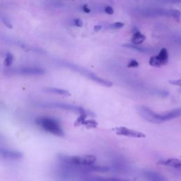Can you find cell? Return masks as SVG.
<instances>
[{
  "mask_svg": "<svg viewBox=\"0 0 181 181\" xmlns=\"http://www.w3.org/2000/svg\"><path fill=\"white\" fill-rule=\"evenodd\" d=\"M138 113L144 120L152 123L159 124L164 122L169 121L181 116V108L172 110L164 114H157L146 106L138 107Z\"/></svg>",
  "mask_w": 181,
  "mask_h": 181,
  "instance_id": "cell-1",
  "label": "cell"
},
{
  "mask_svg": "<svg viewBox=\"0 0 181 181\" xmlns=\"http://www.w3.org/2000/svg\"><path fill=\"white\" fill-rule=\"evenodd\" d=\"M58 158L64 165L74 166H87L93 165L96 161V157L93 155H80V156L59 155Z\"/></svg>",
  "mask_w": 181,
  "mask_h": 181,
  "instance_id": "cell-2",
  "label": "cell"
},
{
  "mask_svg": "<svg viewBox=\"0 0 181 181\" xmlns=\"http://www.w3.org/2000/svg\"><path fill=\"white\" fill-rule=\"evenodd\" d=\"M36 123L47 132L58 137L64 136V132L58 121L51 117H40L36 119Z\"/></svg>",
  "mask_w": 181,
  "mask_h": 181,
  "instance_id": "cell-3",
  "label": "cell"
},
{
  "mask_svg": "<svg viewBox=\"0 0 181 181\" xmlns=\"http://www.w3.org/2000/svg\"><path fill=\"white\" fill-rule=\"evenodd\" d=\"M63 66L68 68V69H72V70L74 71V72H78L80 74L88 78V79H90L91 81H94V82L97 83V84H100V85L104 86L106 87H111V86H112V83H111V81L99 77L97 75L95 74L94 73H93V72H91V71L88 70V69H85V68H83L81 67H79V66L78 65H76V64H72V63L68 62H63Z\"/></svg>",
  "mask_w": 181,
  "mask_h": 181,
  "instance_id": "cell-4",
  "label": "cell"
},
{
  "mask_svg": "<svg viewBox=\"0 0 181 181\" xmlns=\"http://www.w3.org/2000/svg\"><path fill=\"white\" fill-rule=\"evenodd\" d=\"M38 106L42 108H57V109L66 110V111H72V112L78 113L81 115H86V111L84 108L81 107L76 106V105H71V104L64 103L59 102H52V103H39Z\"/></svg>",
  "mask_w": 181,
  "mask_h": 181,
  "instance_id": "cell-5",
  "label": "cell"
},
{
  "mask_svg": "<svg viewBox=\"0 0 181 181\" xmlns=\"http://www.w3.org/2000/svg\"><path fill=\"white\" fill-rule=\"evenodd\" d=\"M9 74L12 75H23V76H39L45 74V70L37 67H16L9 71Z\"/></svg>",
  "mask_w": 181,
  "mask_h": 181,
  "instance_id": "cell-6",
  "label": "cell"
},
{
  "mask_svg": "<svg viewBox=\"0 0 181 181\" xmlns=\"http://www.w3.org/2000/svg\"><path fill=\"white\" fill-rule=\"evenodd\" d=\"M168 50L165 48L161 49L158 55L153 56L149 59V64L154 67H160L163 65H166L168 63Z\"/></svg>",
  "mask_w": 181,
  "mask_h": 181,
  "instance_id": "cell-7",
  "label": "cell"
},
{
  "mask_svg": "<svg viewBox=\"0 0 181 181\" xmlns=\"http://www.w3.org/2000/svg\"><path fill=\"white\" fill-rule=\"evenodd\" d=\"M117 135L125 136V137H134V138H144L146 135L144 133L135 129H129L125 127H117L113 129Z\"/></svg>",
  "mask_w": 181,
  "mask_h": 181,
  "instance_id": "cell-8",
  "label": "cell"
},
{
  "mask_svg": "<svg viewBox=\"0 0 181 181\" xmlns=\"http://www.w3.org/2000/svg\"><path fill=\"white\" fill-rule=\"evenodd\" d=\"M141 14L146 17L168 16V9L162 8H146L141 10Z\"/></svg>",
  "mask_w": 181,
  "mask_h": 181,
  "instance_id": "cell-9",
  "label": "cell"
},
{
  "mask_svg": "<svg viewBox=\"0 0 181 181\" xmlns=\"http://www.w3.org/2000/svg\"><path fill=\"white\" fill-rule=\"evenodd\" d=\"M0 155L3 158L9 160H19L23 156L21 152L4 148H0Z\"/></svg>",
  "mask_w": 181,
  "mask_h": 181,
  "instance_id": "cell-10",
  "label": "cell"
},
{
  "mask_svg": "<svg viewBox=\"0 0 181 181\" xmlns=\"http://www.w3.org/2000/svg\"><path fill=\"white\" fill-rule=\"evenodd\" d=\"M158 164L166 166L181 170V160L178 159V158H169V159L162 160L158 162Z\"/></svg>",
  "mask_w": 181,
  "mask_h": 181,
  "instance_id": "cell-11",
  "label": "cell"
},
{
  "mask_svg": "<svg viewBox=\"0 0 181 181\" xmlns=\"http://www.w3.org/2000/svg\"><path fill=\"white\" fill-rule=\"evenodd\" d=\"M125 48H128V49H131V50H134L138 51L139 52H142V53H146V54H149L151 53V52H154L152 49L148 48H144V47L140 46V45H134V44H125L123 45Z\"/></svg>",
  "mask_w": 181,
  "mask_h": 181,
  "instance_id": "cell-12",
  "label": "cell"
},
{
  "mask_svg": "<svg viewBox=\"0 0 181 181\" xmlns=\"http://www.w3.org/2000/svg\"><path fill=\"white\" fill-rule=\"evenodd\" d=\"M146 37L139 31H135L132 37V43L134 45H141L145 40Z\"/></svg>",
  "mask_w": 181,
  "mask_h": 181,
  "instance_id": "cell-13",
  "label": "cell"
},
{
  "mask_svg": "<svg viewBox=\"0 0 181 181\" xmlns=\"http://www.w3.org/2000/svg\"><path fill=\"white\" fill-rule=\"evenodd\" d=\"M44 91L45 92L48 93H55V94L61 95V96H70V93L67 90L61 89V88H53V87H47L44 88Z\"/></svg>",
  "mask_w": 181,
  "mask_h": 181,
  "instance_id": "cell-14",
  "label": "cell"
},
{
  "mask_svg": "<svg viewBox=\"0 0 181 181\" xmlns=\"http://www.w3.org/2000/svg\"><path fill=\"white\" fill-rule=\"evenodd\" d=\"M145 176L149 180H157V181H162L165 180L166 179L164 178L163 176L158 174V173L154 171H152V170H147L144 172Z\"/></svg>",
  "mask_w": 181,
  "mask_h": 181,
  "instance_id": "cell-15",
  "label": "cell"
},
{
  "mask_svg": "<svg viewBox=\"0 0 181 181\" xmlns=\"http://www.w3.org/2000/svg\"><path fill=\"white\" fill-rule=\"evenodd\" d=\"M168 17L179 21L181 17V12L177 9H168Z\"/></svg>",
  "mask_w": 181,
  "mask_h": 181,
  "instance_id": "cell-16",
  "label": "cell"
},
{
  "mask_svg": "<svg viewBox=\"0 0 181 181\" xmlns=\"http://www.w3.org/2000/svg\"><path fill=\"white\" fill-rule=\"evenodd\" d=\"M125 25V23L123 22H115L113 23L112 24H110L109 28L111 29H120V28H123Z\"/></svg>",
  "mask_w": 181,
  "mask_h": 181,
  "instance_id": "cell-17",
  "label": "cell"
},
{
  "mask_svg": "<svg viewBox=\"0 0 181 181\" xmlns=\"http://www.w3.org/2000/svg\"><path fill=\"white\" fill-rule=\"evenodd\" d=\"M13 55L11 53H7V56H6V59H5V61H4V63H5L6 66L7 67H9L10 65L11 64L12 62H13Z\"/></svg>",
  "mask_w": 181,
  "mask_h": 181,
  "instance_id": "cell-18",
  "label": "cell"
},
{
  "mask_svg": "<svg viewBox=\"0 0 181 181\" xmlns=\"http://www.w3.org/2000/svg\"><path fill=\"white\" fill-rule=\"evenodd\" d=\"M81 124L84 125H88V126H91V127H95L97 126V123L94 121V120H88V121H85V122H82Z\"/></svg>",
  "mask_w": 181,
  "mask_h": 181,
  "instance_id": "cell-19",
  "label": "cell"
},
{
  "mask_svg": "<svg viewBox=\"0 0 181 181\" xmlns=\"http://www.w3.org/2000/svg\"><path fill=\"white\" fill-rule=\"evenodd\" d=\"M127 67L130 68H137L139 67V62L135 60H132L127 64Z\"/></svg>",
  "mask_w": 181,
  "mask_h": 181,
  "instance_id": "cell-20",
  "label": "cell"
},
{
  "mask_svg": "<svg viewBox=\"0 0 181 181\" xmlns=\"http://www.w3.org/2000/svg\"><path fill=\"white\" fill-rule=\"evenodd\" d=\"M105 12L106 13H108V14L109 15H112L114 13V10H113V7H110V6H107V7H105Z\"/></svg>",
  "mask_w": 181,
  "mask_h": 181,
  "instance_id": "cell-21",
  "label": "cell"
},
{
  "mask_svg": "<svg viewBox=\"0 0 181 181\" xmlns=\"http://www.w3.org/2000/svg\"><path fill=\"white\" fill-rule=\"evenodd\" d=\"M74 23L76 26L81 27L83 25V21L80 19H75L74 20Z\"/></svg>",
  "mask_w": 181,
  "mask_h": 181,
  "instance_id": "cell-22",
  "label": "cell"
},
{
  "mask_svg": "<svg viewBox=\"0 0 181 181\" xmlns=\"http://www.w3.org/2000/svg\"><path fill=\"white\" fill-rule=\"evenodd\" d=\"M169 83L175 86H181V79L171 80V81H169Z\"/></svg>",
  "mask_w": 181,
  "mask_h": 181,
  "instance_id": "cell-23",
  "label": "cell"
},
{
  "mask_svg": "<svg viewBox=\"0 0 181 181\" xmlns=\"http://www.w3.org/2000/svg\"><path fill=\"white\" fill-rule=\"evenodd\" d=\"M82 10H83V11L85 12L86 13H89L91 12V9L88 7V5H86V4H84V5H83Z\"/></svg>",
  "mask_w": 181,
  "mask_h": 181,
  "instance_id": "cell-24",
  "label": "cell"
},
{
  "mask_svg": "<svg viewBox=\"0 0 181 181\" xmlns=\"http://www.w3.org/2000/svg\"><path fill=\"white\" fill-rule=\"evenodd\" d=\"M1 21H2L3 23H4V25H7V27H9V28H12V25H11V23L8 21V20H7V19H4V18H2V20Z\"/></svg>",
  "mask_w": 181,
  "mask_h": 181,
  "instance_id": "cell-25",
  "label": "cell"
},
{
  "mask_svg": "<svg viewBox=\"0 0 181 181\" xmlns=\"http://www.w3.org/2000/svg\"><path fill=\"white\" fill-rule=\"evenodd\" d=\"M102 26L101 25H96V26L94 27V30L95 31H99V30L101 29Z\"/></svg>",
  "mask_w": 181,
  "mask_h": 181,
  "instance_id": "cell-26",
  "label": "cell"
}]
</instances>
